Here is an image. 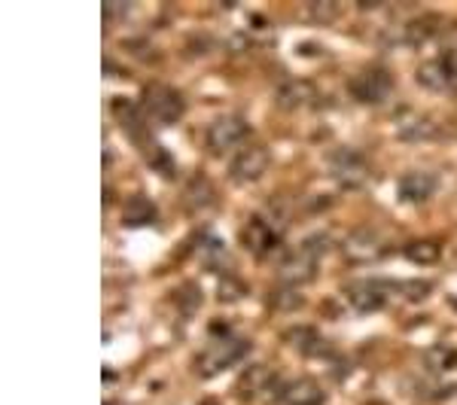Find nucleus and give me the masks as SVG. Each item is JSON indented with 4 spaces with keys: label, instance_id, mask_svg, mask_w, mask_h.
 Listing matches in <instances>:
<instances>
[{
    "label": "nucleus",
    "instance_id": "nucleus-1",
    "mask_svg": "<svg viewBox=\"0 0 457 405\" xmlns=\"http://www.w3.org/2000/svg\"><path fill=\"white\" fill-rule=\"evenodd\" d=\"M247 351H250V344L245 342V338H238V335H232V333L213 338L208 348H204L202 357L195 360L198 375H202V378H213V375L226 372L228 366L238 363V360L245 357Z\"/></svg>",
    "mask_w": 457,
    "mask_h": 405
},
{
    "label": "nucleus",
    "instance_id": "nucleus-2",
    "mask_svg": "<svg viewBox=\"0 0 457 405\" xmlns=\"http://www.w3.org/2000/svg\"><path fill=\"white\" fill-rule=\"evenodd\" d=\"M327 168L338 180V186L345 189H363L372 177V168L366 156L360 150H351V146H336L327 159Z\"/></svg>",
    "mask_w": 457,
    "mask_h": 405
},
{
    "label": "nucleus",
    "instance_id": "nucleus-3",
    "mask_svg": "<svg viewBox=\"0 0 457 405\" xmlns=\"http://www.w3.org/2000/svg\"><path fill=\"white\" fill-rule=\"evenodd\" d=\"M187 110V101L177 88L165 83H150L144 88V113L159 125H174Z\"/></svg>",
    "mask_w": 457,
    "mask_h": 405
},
{
    "label": "nucleus",
    "instance_id": "nucleus-4",
    "mask_svg": "<svg viewBox=\"0 0 457 405\" xmlns=\"http://www.w3.org/2000/svg\"><path fill=\"white\" fill-rule=\"evenodd\" d=\"M250 128L247 122L241 120L238 113H226V116H217V120L211 122L208 135H204V146L213 153V156H223V153H238L241 144L247 141Z\"/></svg>",
    "mask_w": 457,
    "mask_h": 405
},
{
    "label": "nucleus",
    "instance_id": "nucleus-5",
    "mask_svg": "<svg viewBox=\"0 0 457 405\" xmlns=\"http://www.w3.org/2000/svg\"><path fill=\"white\" fill-rule=\"evenodd\" d=\"M269 161H271V153L269 146L253 141V144H245L238 153H232V161H228V177L235 183H253L269 171Z\"/></svg>",
    "mask_w": 457,
    "mask_h": 405
},
{
    "label": "nucleus",
    "instance_id": "nucleus-6",
    "mask_svg": "<svg viewBox=\"0 0 457 405\" xmlns=\"http://www.w3.org/2000/svg\"><path fill=\"white\" fill-rule=\"evenodd\" d=\"M342 253L348 262H357V265H366V262H375L387 253V244H385V235L370 229V226H360L353 229L342 244Z\"/></svg>",
    "mask_w": 457,
    "mask_h": 405
},
{
    "label": "nucleus",
    "instance_id": "nucleus-7",
    "mask_svg": "<svg viewBox=\"0 0 457 405\" xmlns=\"http://www.w3.org/2000/svg\"><path fill=\"white\" fill-rule=\"evenodd\" d=\"M348 88L360 104H381L394 92V79H390V73L385 68H366L351 79Z\"/></svg>",
    "mask_w": 457,
    "mask_h": 405
},
{
    "label": "nucleus",
    "instance_id": "nucleus-8",
    "mask_svg": "<svg viewBox=\"0 0 457 405\" xmlns=\"http://www.w3.org/2000/svg\"><path fill=\"white\" fill-rule=\"evenodd\" d=\"M317 260H320V256H317L314 250H308L305 244H299L296 250H290V253H287L284 260L278 262V281L290 284V286L308 284L317 275Z\"/></svg>",
    "mask_w": 457,
    "mask_h": 405
},
{
    "label": "nucleus",
    "instance_id": "nucleus-9",
    "mask_svg": "<svg viewBox=\"0 0 457 405\" xmlns=\"http://www.w3.org/2000/svg\"><path fill=\"white\" fill-rule=\"evenodd\" d=\"M281 384L284 381H278V375L271 366L256 363V366H247L245 375L238 378V393H241V400H247V402L265 400V396H271V393H275V400H278Z\"/></svg>",
    "mask_w": 457,
    "mask_h": 405
},
{
    "label": "nucleus",
    "instance_id": "nucleus-10",
    "mask_svg": "<svg viewBox=\"0 0 457 405\" xmlns=\"http://www.w3.org/2000/svg\"><path fill=\"white\" fill-rule=\"evenodd\" d=\"M387 286L381 281H353L345 286V299H348V305L353 308V311H378L381 305H385L387 299Z\"/></svg>",
    "mask_w": 457,
    "mask_h": 405
},
{
    "label": "nucleus",
    "instance_id": "nucleus-11",
    "mask_svg": "<svg viewBox=\"0 0 457 405\" xmlns=\"http://www.w3.org/2000/svg\"><path fill=\"white\" fill-rule=\"evenodd\" d=\"M327 393L314 378H290L278 390V402L281 405H323Z\"/></svg>",
    "mask_w": 457,
    "mask_h": 405
},
{
    "label": "nucleus",
    "instance_id": "nucleus-12",
    "mask_svg": "<svg viewBox=\"0 0 457 405\" xmlns=\"http://www.w3.org/2000/svg\"><path fill=\"white\" fill-rule=\"evenodd\" d=\"M241 241H245L247 250H253L256 256H269L281 238H278V229L265 217H250L245 223V232H241Z\"/></svg>",
    "mask_w": 457,
    "mask_h": 405
},
{
    "label": "nucleus",
    "instance_id": "nucleus-13",
    "mask_svg": "<svg viewBox=\"0 0 457 405\" xmlns=\"http://www.w3.org/2000/svg\"><path fill=\"white\" fill-rule=\"evenodd\" d=\"M454 62L448 58H430L418 68V86H424L427 92H448L454 86Z\"/></svg>",
    "mask_w": 457,
    "mask_h": 405
},
{
    "label": "nucleus",
    "instance_id": "nucleus-14",
    "mask_svg": "<svg viewBox=\"0 0 457 405\" xmlns=\"http://www.w3.org/2000/svg\"><path fill=\"white\" fill-rule=\"evenodd\" d=\"M439 180L433 171H409L400 180V186H396V193H400V202H427L433 193H436Z\"/></svg>",
    "mask_w": 457,
    "mask_h": 405
},
{
    "label": "nucleus",
    "instance_id": "nucleus-15",
    "mask_svg": "<svg viewBox=\"0 0 457 405\" xmlns=\"http://www.w3.org/2000/svg\"><path fill=\"white\" fill-rule=\"evenodd\" d=\"M314 95H317L314 86L299 77H287L284 83L275 88V101H278V107H284V110H296V107L312 104Z\"/></svg>",
    "mask_w": 457,
    "mask_h": 405
},
{
    "label": "nucleus",
    "instance_id": "nucleus-16",
    "mask_svg": "<svg viewBox=\"0 0 457 405\" xmlns=\"http://www.w3.org/2000/svg\"><path fill=\"white\" fill-rule=\"evenodd\" d=\"M284 338L299 353H305V357H327V353H329V342L317 333L314 326H290L284 333Z\"/></svg>",
    "mask_w": 457,
    "mask_h": 405
},
{
    "label": "nucleus",
    "instance_id": "nucleus-17",
    "mask_svg": "<svg viewBox=\"0 0 457 405\" xmlns=\"http://www.w3.org/2000/svg\"><path fill=\"white\" fill-rule=\"evenodd\" d=\"M396 135H400L403 141H411V144L427 141V137H436V122H433L430 116L405 110V113H400V120H396Z\"/></svg>",
    "mask_w": 457,
    "mask_h": 405
},
{
    "label": "nucleus",
    "instance_id": "nucleus-18",
    "mask_svg": "<svg viewBox=\"0 0 457 405\" xmlns=\"http://www.w3.org/2000/svg\"><path fill=\"white\" fill-rule=\"evenodd\" d=\"M424 369L436 375V378H448L452 372H457V348H452V344H433L424 353Z\"/></svg>",
    "mask_w": 457,
    "mask_h": 405
},
{
    "label": "nucleus",
    "instance_id": "nucleus-19",
    "mask_svg": "<svg viewBox=\"0 0 457 405\" xmlns=\"http://www.w3.org/2000/svg\"><path fill=\"white\" fill-rule=\"evenodd\" d=\"M156 204L150 202L146 195H131L129 202H125V211H122V223L125 226H153L156 223Z\"/></svg>",
    "mask_w": 457,
    "mask_h": 405
},
{
    "label": "nucleus",
    "instance_id": "nucleus-20",
    "mask_svg": "<svg viewBox=\"0 0 457 405\" xmlns=\"http://www.w3.org/2000/svg\"><path fill=\"white\" fill-rule=\"evenodd\" d=\"M187 204L193 211H198V213L217 208V195H213V186H211L208 177L198 174V177H193V180H189V186H187Z\"/></svg>",
    "mask_w": 457,
    "mask_h": 405
},
{
    "label": "nucleus",
    "instance_id": "nucleus-21",
    "mask_svg": "<svg viewBox=\"0 0 457 405\" xmlns=\"http://www.w3.org/2000/svg\"><path fill=\"white\" fill-rule=\"evenodd\" d=\"M433 21H436V16H421V19L405 21V25L400 28V34H396V40L409 43V46H418V43H424L427 37H433V31H436Z\"/></svg>",
    "mask_w": 457,
    "mask_h": 405
},
{
    "label": "nucleus",
    "instance_id": "nucleus-22",
    "mask_svg": "<svg viewBox=\"0 0 457 405\" xmlns=\"http://www.w3.org/2000/svg\"><path fill=\"white\" fill-rule=\"evenodd\" d=\"M299 305H302V293H296V286L281 284L269 290V308H275V311H293Z\"/></svg>",
    "mask_w": 457,
    "mask_h": 405
},
{
    "label": "nucleus",
    "instance_id": "nucleus-23",
    "mask_svg": "<svg viewBox=\"0 0 457 405\" xmlns=\"http://www.w3.org/2000/svg\"><path fill=\"white\" fill-rule=\"evenodd\" d=\"M144 156H146V161H150L153 171H156V174H162V177H174V171H177V161L171 159V153H168L162 144L153 141V144L144 150Z\"/></svg>",
    "mask_w": 457,
    "mask_h": 405
},
{
    "label": "nucleus",
    "instance_id": "nucleus-24",
    "mask_svg": "<svg viewBox=\"0 0 457 405\" xmlns=\"http://www.w3.org/2000/svg\"><path fill=\"white\" fill-rule=\"evenodd\" d=\"M439 253H442V247L436 244V241H411V244H405V256H409L411 262H418V265L436 262Z\"/></svg>",
    "mask_w": 457,
    "mask_h": 405
},
{
    "label": "nucleus",
    "instance_id": "nucleus-25",
    "mask_svg": "<svg viewBox=\"0 0 457 405\" xmlns=\"http://www.w3.org/2000/svg\"><path fill=\"white\" fill-rule=\"evenodd\" d=\"M338 10H342V6H338L336 0H314V4L305 6V16L314 21H333L338 16Z\"/></svg>",
    "mask_w": 457,
    "mask_h": 405
},
{
    "label": "nucleus",
    "instance_id": "nucleus-26",
    "mask_svg": "<svg viewBox=\"0 0 457 405\" xmlns=\"http://www.w3.org/2000/svg\"><path fill=\"white\" fill-rule=\"evenodd\" d=\"M245 293H247V286L241 284L235 275H226L223 281H220V286H217L220 302H238V299H245Z\"/></svg>",
    "mask_w": 457,
    "mask_h": 405
},
{
    "label": "nucleus",
    "instance_id": "nucleus-27",
    "mask_svg": "<svg viewBox=\"0 0 457 405\" xmlns=\"http://www.w3.org/2000/svg\"><path fill=\"white\" fill-rule=\"evenodd\" d=\"M177 305L183 308V314H189V311H195V305L202 302V296H198V290H195V284H187V286H180L177 290Z\"/></svg>",
    "mask_w": 457,
    "mask_h": 405
},
{
    "label": "nucleus",
    "instance_id": "nucleus-28",
    "mask_svg": "<svg viewBox=\"0 0 457 405\" xmlns=\"http://www.w3.org/2000/svg\"><path fill=\"white\" fill-rule=\"evenodd\" d=\"M403 290H409V293H405L409 299H424V296H430L433 286L427 284V281H405V284H403Z\"/></svg>",
    "mask_w": 457,
    "mask_h": 405
},
{
    "label": "nucleus",
    "instance_id": "nucleus-29",
    "mask_svg": "<svg viewBox=\"0 0 457 405\" xmlns=\"http://www.w3.org/2000/svg\"><path fill=\"white\" fill-rule=\"evenodd\" d=\"M125 12H131V4H104V16L107 19L125 16Z\"/></svg>",
    "mask_w": 457,
    "mask_h": 405
}]
</instances>
